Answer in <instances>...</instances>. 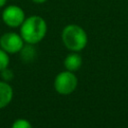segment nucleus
Masks as SVG:
<instances>
[{"label": "nucleus", "mask_w": 128, "mask_h": 128, "mask_svg": "<svg viewBox=\"0 0 128 128\" xmlns=\"http://www.w3.org/2000/svg\"><path fill=\"white\" fill-rule=\"evenodd\" d=\"M47 33V23L39 15H32L23 21L20 26V35L27 44H37Z\"/></svg>", "instance_id": "nucleus-1"}, {"label": "nucleus", "mask_w": 128, "mask_h": 128, "mask_svg": "<svg viewBox=\"0 0 128 128\" xmlns=\"http://www.w3.org/2000/svg\"><path fill=\"white\" fill-rule=\"evenodd\" d=\"M61 39L66 48L74 52L83 50L88 42L87 33L77 24L66 25L62 30Z\"/></svg>", "instance_id": "nucleus-2"}, {"label": "nucleus", "mask_w": 128, "mask_h": 128, "mask_svg": "<svg viewBox=\"0 0 128 128\" xmlns=\"http://www.w3.org/2000/svg\"><path fill=\"white\" fill-rule=\"evenodd\" d=\"M77 77L71 71H63L59 73L54 80L55 90L62 95L71 94L77 87Z\"/></svg>", "instance_id": "nucleus-3"}, {"label": "nucleus", "mask_w": 128, "mask_h": 128, "mask_svg": "<svg viewBox=\"0 0 128 128\" xmlns=\"http://www.w3.org/2000/svg\"><path fill=\"white\" fill-rule=\"evenodd\" d=\"M2 21L5 25L11 28L20 27L23 21L25 20V12L24 10L17 5H8L4 7V10L1 14Z\"/></svg>", "instance_id": "nucleus-4"}, {"label": "nucleus", "mask_w": 128, "mask_h": 128, "mask_svg": "<svg viewBox=\"0 0 128 128\" xmlns=\"http://www.w3.org/2000/svg\"><path fill=\"white\" fill-rule=\"evenodd\" d=\"M24 46V40L20 34L6 32L0 37V47L7 53L14 54L20 52Z\"/></svg>", "instance_id": "nucleus-5"}, {"label": "nucleus", "mask_w": 128, "mask_h": 128, "mask_svg": "<svg viewBox=\"0 0 128 128\" xmlns=\"http://www.w3.org/2000/svg\"><path fill=\"white\" fill-rule=\"evenodd\" d=\"M13 90L11 86L4 81H0V109L6 107L12 100Z\"/></svg>", "instance_id": "nucleus-6"}, {"label": "nucleus", "mask_w": 128, "mask_h": 128, "mask_svg": "<svg viewBox=\"0 0 128 128\" xmlns=\"http://www.w3.org/2000/svg\"><path fill=\"white\" fill-rule=\"evenodd\" d=\"M82 65V58L77 53H70L64 59V66L68 71H77Z\"/></svg>", "instance_id": "nucleus-7"}, {"label": "nucleus", "mask_w": 128, "mask_h": 128, "mask_svg": "<svg viewBox=\"0 0 128 128\" xmlns=\"http://www.w3.org/2000/svg\"><path fill=\"white\" fill-rule=\"evenodd\" d=\"M21 56L22 59L24 61H31L34 56L36 55L35 49L32 47V44H28L27 46H23V48L21 49Z\"/></svg>", "instance_id": "nucleus-8"}, {"label": "nucleus", "mask_w": 128, "mask_h": 128, "mask_svg": "<svg viewBox=\"0 0 128 128\" xmlns=\"http://www.w3.org/2000/svg\"><path fill=\"white\" fill-rule=\"evenodd\" d=\"M9 56H8V53L5 52L1 47H0V71H2L3 69L7 68L8 67V64H9Z\"/></svg>", "instance_id": "nucleus-9"}, {"label": "nucleus", "mask_w": 128, "mask_h": 128, "mask_svg": "<svg viewBox=\"0 0 128 128\" xmlns=\"http://www.w3.org/2000/svg\"><path fill=\"white\" fill-rule=\"evenodd\" d=\"M11 128H32V125L28 120L23 119V118H19L13 122Z\"/></svg>", "instance_id": "nucleus-10"}, {"label": "nucleus", "mask_w": 128, "mask_h": 128, "mask_svg": "<svg viewBox=\"0 0 128 128\" xmlns=\"http://www.w3.org/2000/svg\"><path fill=\"white\" fill-rule=\"evenodd\" d=\"M1 75H2V78L5 80V81H10L13 79L14 77V74H13V71L11 69H8V68H5L1 71Z\"/></svg>", "instance_id": "nucleus-11"}, {"label": "nucleus", "mask_w": 128, "mask_h": 128, "mask_svg": "<svg viewBox=\"0 0 128 128\" xmlns=\"http://www.w3.org/2000/svg\"><path fill=\"white\" fill-rule=\"evenodd\" d=\"M7 4V0H0V8L5 7Z\"/></svg>", "instance_id": "nucleus-12"}, {"label": "nucleus", "mask_w": 128, "mask_h": 128, "mask_svg": "<svg viewBox=\"0 0 128 128\" xmlns=\"http://www.w3.org/2000/svg\"><path fill=\"white\" fill-rule=\"evenodd\" d=\"M34 3H36V4H43V3H45L47 0H32Z\"/></svg>", "instance_id": "nucleus-13"}]
</instances>
